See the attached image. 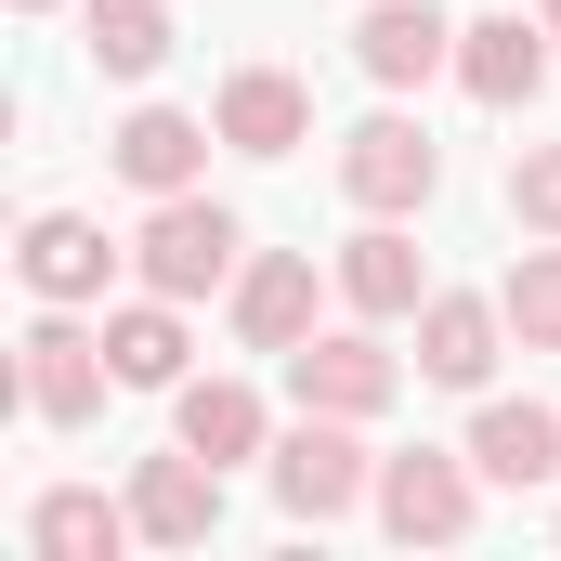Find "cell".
Instances as JSON below:
<instances>
[{
	"instance_id": "obj_1",
	"label": "cell",
	"mask_w": 561,
	"mask_h": 561,
	"mask_svg": "<svg viewBox=\"0 0 561 561\" xmlns=\"http://www.w3.org/2000/svg\"><path fill=\"white\" fill-rule=\"evenodd\" d=\"M131 262H144V287H170V300H209V287H236L249 275V222L222 209V196H157L144 209V236H131Z\"/></svg>"
},
{
	"instance_id": "obj_2",
	"label": "cell",
	"mask_w": 561,
	"mask_h": 561,
	"mask_svg": "<svg viewBox=\"0 0 561 561\" xmlns=\"http://www.w3.org/2000/svg\"><path fill=\"white\" fill-rule=\"evenodd\" d=\"M353 431H366V419H327V405H300V431H275V496H287V523H340V510L379 496V457H366Z\"/></svg>"
},
{
	"instance_id": "obj_3",
	"label": "cell",
	"mask_w": 561,
	"mask_h": 561,
	"mask_svg": "<svg viewBox=\"0 0 561 561\" xmlns=\"http://www.w3.org/2000/svg\"><path fill=\"white\" fill-rule=\"evenodd\" d=\"M379 523H392L405 549H457V536L483 523V470H470V444H457V457H444V444L379 457Z\"/></svg>"
},
{
	"instance_id": "obj_4",
	"label": "cell",
	"mask_w": 561,
	"mask_h": 561,
	"mask_svg": "<svg viewBox=\"0 0 561 561\" xmlns=\"http://www.w3.org/2000/svg\"><path fill=\"white\" fill-rule=\"evenodd\" d=\"M13 353H26V366H13L26 419H53V431H79L92 405H105V379H118V353H105L92 327H66V300H53V313H39V327L13 340Z\"/></svg>"
},
{
	"instance_id": "obj_5",
	"label": "cell",
	"mask_w": 561,
	"mask_h": 561,
	"mask_svg": "<svg viewBox=\"0 0 561 561\" xmlns=\"http://www.w3.org/2000/svg\"><path fill=\"white\" fill-rule=\"evenodd\" d=\"M340 196H353V209H379V222H405V209L444 196V144H431L419 118H366V131L340 144Z\"/></svg>"
},
{
	"instance_id": "obj_6",
	"label": "cell",
	"mask_w": 561,
	"mask_h": 561,
	"mask_svg": "<svg viewBox=\"0 0 561 561\" xmlns=\"http://www.w3.org/2000/svg\"><path fill=\"white\" fill-rule=\"evenodd\" d=\"M287 392H300V405H327V419H379V405L405 392V353H379V313H366V327L300 340V353H287Z\"/></svg>"
},
{
	"instance_id": "obj_7",
	"label": "cell",
	"mask_w": 561,
	"mask_h": 561,
	"mask_svg": "<svg viewBox=\"0 0 561 561\" xmlns=\"http://www.w3.org/2000/svg\"><path fill=\"white\" fill-rule=\"evenodd\" d=\"M549 53H561L549 13H470V26H457V92L510 118V105H536V92H549Z\"/></svg>"
},
{
	"instance_id": "obj_8",
	"label": "cell",
	"mask_w": 561,
	"mask_h": 561,
	"mask_svg": "<svg viewBox=\"0 0 561 561\" xmlns=\"http://www.w3.org/2000/svg\"><path fill=\"white\" fill-rule=\"evenodd\" d=\"M510 353V300H470V287H431L419 300V379L431 392H483Z\"/></svg>"
},
{
	"instance_id": "obj_9",
	"label": "cell",
	"mask_w": 561,
	"mask_h": 561,
	"mask_svg": "<svg viewBox=\"0 0 561 561\" xmlns=\"http://www.w3.org/2000/svg\"><path fill=\"white\" fill-rule=\"evenodd\" d=\"M209 144H222V118H183V105H131V118L105 131V170H118L131 196H183V183L209 170Z\"/></svg>"
},
{
	"instance_id": "obj_10",
	"label": "cell",
	"mask_w": 561,
	"mask_h": 561,
	"mask_svg": "<svg viewBox=\"0 0 561 561\" xmlns=\"http://www.w3.org/2000/svg\"><path fill=\"white\" fill-rule=\"evenodd\" d=\"M131 523H144V549H209V536H222V470H209L196 444L144 457L131 470Z\"/></svg>"
},
{
	"instance_id": "obj_11",
	"label": "cell",
	"mask_w": 561,
	"mask_h": 561,
	"mask_svg": "<svg viewBox=\"0 0 561 561\" xmlns=\"http://www.w3.org/2000/svg\"><path fill=\"white\" fill-rule=\"evenodd\" d=\"M353 66H366L379 92H419V79L457 66V26H444L431 0H366V13H353Z\"/></svg>"
},
{
	"instance_id": "obj_12",
	"label": "cell",
	"mask_w": 561,
	"mask_h": 561,
	"mask_svg": "<svg viewBox=\"0 0 561 561\" xmlns=\"http://www.w3.org/2000/svg\"><path fill=\"white\" fill-rule=\"evenodd\" d=\"M209 118L236 157H287V144H313V92L287 79V66H236L222 92H209Z\"/></svg>"
},
{
	"instance_id": "obj_13",
	"label": "cell",
	"mask_w": 561,
	"mask_h": 561,
	"mask_svg": "<svg viewBox=\"0 0 561 561\" xmlns=\"http://www.w3.org/2000/svg\"><path fill=\"white\" fill-rule=\"evenodd\" d=\"M170 444H196L209 470H236V457H275V419H262L249 379H183L170 392Z\"/></svg>"
},
{
	"instance_id": "obj_14",
	"label": "cell",
	"mask_w": 561,
	"mask_h": 561,
	"mask_svg": "<svg viewBox=\"0 0 561 561\" xmlns=\"http://www.w3.org/2000/svg\"><path fill=\"white\" fill-rule=\"evenodd\" d=\"M236 340L249 353H300L313 340V249H262L236 275Z\"/></svg>"
},
{
	"instance_id": "obj_15",
	"label": "cell",
	"mask_w": 561,
	"mask_h": 561,
	"mask_svg": "<svg viewBox=\"0 0 561 561\" xmlns=\"http://www.w3.org/2000/svg\"><path fill=\"white\" fill-rule=\"evenodd\" d=\"M340 300H353V313H379V327H392V313H419V300H431V262H419V236L366 209V236L340 249Z\"/></svg>"
},
{
	"instance_id": "obj_16",
	"label": "cell",
	"mask_w": 561,
	"mask_h": 561,
	"mask_svg": "<svg viewBox=\"0 0 561 561\" xmlns=\"http://www.w3.org/2000/svg\"><path fill=\"white\" fill-rule=\"evenodd\" d=\"M13 262H26V287H39V300H105V275H118L105 222H79V209H39Z\"/></svg>"
},
{
	"instance_id": "obj_17",
	"label": "cell",
	"mask_w": 561,
	"mask_h": 561,
	"mask_svg": "<svg viewBox=\"0 0 561 561\" xmlns=\"http://www.w3.org/2000/svg\"><path fill=\"white\" fill-rule=\"evenodd\" d=\"M144 523H131V496H92V483H53L39 510H26V549L39 561H118Z\"/></svg>"
},
{
	"instance_id": "obj_18",
	"label": "cell",
	"mask_w": 561,
	"mask_h": 561,
	"mask_svg": "<svg viewBox=\"0 0 561 561\" xmlns=\"http://www.w3.org/2000/svg\"><path fill=\"white\" fill-rule=\"evenodd\" d=\"M470 470L510 483V496L561 483V419H549V405H483V419H470Z\"/></svg>"
},
{
	"instance_id": "obj_19",
	"label": "cell",
	"mask_w": 561,
	"mask_h": 561,
	"mask_svg": "<svg viewBox=\"0 0 561 561\" xmlns=\"http://www.w3.org/2000/svg\"><path fill=\"white\" fill-rule=\"evenodd\" d=\"M105 353H118V392H183V300L144 287L131 313H105Z\"/></svg>"
},
{
	"instance_id": "obj_20",
	"label": "cell",
	"mask_w": 561,
	"mask_h": 561,
	"mask_svg": "<svg viewBox=\"0 0 561 561\" xmlns=\"http://www.w3.org/2000/svg\"><path fill=\"white\" fill-rule=\"evenodd\" d=\"M79 26H92L79 53H92L105 79H157V66H170V0H79Z\"/></svg>"
},
{
	"instance_id": "obj_21",
	"label": "cell",
	"mask_w": 561,
	"mask_h": 561,
	"mask_svg": "<svg viewBox=\"0 0 561 561\" xmlns=\"http://www.w3.org/2000/svg\"><path fill=\"white\" fill-rule=\"evenodd\" d=\"M496 300H510V340H523V353H561V236H549V249H523Z\"/></svg>"
},
{
	"instance_id": "obj_22",
	"label": "cell",
	"mask_w": 561,
	"mask_h": 561,
	"mask_svg": "<svg viewBox=\"0 0 561 561\" xmlns=\"http://www.w3.org/2000/svg\"><path fill=\"white\" fill-rule=\"evenodd\" d=\"M510 222L523 236H561V144H523L510 157Z\"/></svg>"
},
{
	"instance_id": "obj_23",
	"label": "cell",
	"mask_w": 561,
	"mask_h": 561,
	"mask_svg": "<svg viewBox=\"0 0 561 561\" xmlns=\"http://www.w3.org/2000/svg\"><path fill=\"white\" fill-rule=\"evenodd\" d=\"M536 13H549V39H561V0H536Z\"/></svg>"
},
{
	"instance_id": "obj_24",
	"label": "cell",
	"mask_w": 561,
	"mask_h": 561,
	"mask_svg": "<svg viewBox=\"0 0 561 561\" xmlns=\"http://www.w3.org/2000/svg\"><path fill=\"white\" fill-rule=\"evenodd\" d=\"M13 13H53V0H13Z\"/></svg>"
}]
</instances>
